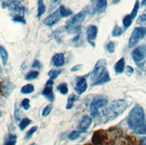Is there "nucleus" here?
<instances>
[{
  "label": "nucleus",
  "mask_w": 146,
  "mask_h": 145,
  "mask_svg": "<svg viewBox=\"0 0 146 145\" xmlns=\"http://www.w3.org/2000/svg\"><path fill=\"white\" fill-rule=\"evenodd\" d=\"M128 125L134 130L145 124V113L143 109L140 106L136 105L130 111L127 119Z\"/></svg>",
  "instance_id": "f257e3e1"
},
{
  "label": "nucleus",
  "mask_w": 146,
  "mask_h": 145,
  "mask_svg": "<svg viewBox=\"0 0 146 145\" xmlns=\"http://www.w3.org/2000/svg\"><path fill=\"white\" fill-rule=\"evenodd\" d=\"M86 17V12L85 11H81L79 13L76 14L72 18L68 21L66 23V29L69 33H77L81 30V25L82 23L84 21Z\"/></svg>",
  "instance_id": "f03ea898"
},
{
  "label": "nucleus",
  "mask_w": 146,
  "mask_h": 145,
  "mask_svg": "<svg viewBox=\"0 0 146 145\" xmlns=\"http://www.w3.org/2000/svg\"><path fill=\"white\" fill-rule=\"evenodd\" d=\"M108 103V100L104 96H96L91 101V116L96 117L99 114V109L106 107Z\"/></svg>",
  "instance_id": "7ed1b4c3"
},
{
  "label": "nucleus",
  "mask_w": 146,
  "mask_h": 145,
  "mask_svg": "<svg viewBox=\"0 0 146 145\" xmlns=\"http://www.w3.org/2000/svg\"><path fill=\"white\" fill-rule=\"evenodd\" d=\"M127 107V103L124 100H116L111 103L110 107L109 115H113V117H117L119 115H120L125 111Z\"/></svg>",
  "instance_id": "20e7f679"
},
{
  "label": "nucleus",
  "mask_w": 146,
  "mask_h": 145,
  "mask_svg": "<svg viewBox=\"0 0 146 145\" xmlns=\"http://www.w3.org/2000/svg\"><path fill=\"white\" fill-rule=\"evenodd\" d=\"M146 34V28L145 27H135L132 31L129 41V47L133 48L139 41L141 40L145 37Z\"/></svg>",
  "instance_id": "39448f33"
},
{
  "label": "nucleus",
  "mask_w": 146,
  "mask_h": 145,
  "mask_svg": "<svg viewBox=\"0 0 146 145\" xmlns=\"http://www.w3.org/2000/svg\"><path fill=\"white\" fill-rule=\"evenodd\" d=\"M107 62L105 59H100L99 61L96 63L95 67L94 68L93 72H91V79L92 81L95 83L100 76L107 71Z\"/></svg>",
  "instance_id": "423d86ee"
},
{
  "label": "nucleus",
  "mask_w": 146,
  "mask_h": 145,
  "mask_svg": "<svg viewBox=\"0 0 146 145\" xmlns=\"http://www.w3.org/2000/svg\"><path fill=\"white\" fill-rule=\"evenodd\" d=\"M132 57L133 61L138 65V66H142L145 63L146 59V46H140L139 47L134 49L132 52Z\"/></svg>",
  "instance_id": "0eeeda50"
},
{
  "label": "nucleus",
  "mask_w": 146,
  "mask_h": 145,
  "mask_svg": "<svg viewBox=\"0 0 146 145\" xmlns=\"http://www.w3.org/2000/svg\"><path fill=\"white\" fill-rule=\"evenodd\" d=\"M5 2L6 3V7L9 8L10 11L18 14V15H25V9L22 6V5L21 4L20 1H8Z\"/></svg>",
  "instance_id": "6e6552de"
},
{
  "label": "nucleus",
  "mask_w": 146,
  "mask_h": 145,
  "mask_svg": "<svg viewBox=\"0 0 146 145\" xmlns=\"http://www.w3.org/2000/svg\"><path fill=\"white\" fill-rule=\"evenodd\" d=\"M62 18L60 15V12H59V9L56 10V11L53 12L52 14H51L50 15H49L47 18H46L44 20H43V23L45 25H47V26H53L54 24H56L58 21H60V19Z\"/></svg>",
  "instance_id": "1a4fd4ad"
},
{
  "label": "nucleus",
  "mask_w": 146,
  "mask_h": 145,
  "mask_svg": "<svg viewBox=\"0 0 146 145\" xmlns=\"http://www.w3.org/2000/svg\"><path fill=\"white\" fill-rule=\"evenodd\" d=\"M52 85H53V81L50 79L46 82L45 87L42 92V94L51 102L54 100V94L52 92Z\"/></svg>",
  "instance_id": "9d476101"
},
{
  "label": "nucleus",
  "mask_w": 146,
  "mask_h": 145,
  "mask_svg": "<svg viewBox=\"0 0 146 145\" xmlns=\"http://www.w3.org/2000/svg\"><path fill=\"white\" fill-rule=\"evenodd\" d=\"M98 27L94 25H89L87 28V37H88V41L91 43V45L94 46V41L97 38L98 36Z\"/></svg>",
  "instance_id": "9b49d317"
},
{
  "label": "nucleus",
  "mask_w": 146,
  "mask_h": 145,
  "mask_svg": "<svg viewBox=\"0 0 146 145\" xmlns=\"http://www.w3.org/2000/svg\"><path fill=\"white\" fill-rule=\"evenodd\" d=\"M91 122H92V119H91V116H83V118L82 119V121H81V122H80L79 125H78L79 131H81L82 132H86L87 130L88 129V128L90 127Z\"/></svg>",
  "instance_id": "f8f14e48"
},
{
  "label": "nucleus",
  "mask_w": 146,
  "mask_h": 145,
  "mask_svg": "<svg viewBox=\"0 0 146 145\" xmlns=\"http://www.w3.org/2000/svg\"><path fill=\"white\" fill-rule=\"evenodd\" d=\"M87 88H88V84L86 79L84 77H81L76 84L75 91L77 92L78 94H82L86 91Z\"/></svg>",
  "instance_id": "ddd939ff"
},
{
  "label": "nucleus",
  "mask_w": 146,
  "mask_h": 145,
  "mask_svg": "<svg viewBox=\"0 0 146 145\" xmlns=\"http://www.w3.org/2000/svg\"><path fill=\"white\" fill-rule=\"evenodd\" d=\"M53 66L56 67H60L65 64V56L63 53H57L54 55L52 59Z\"/></svg>",
  "instance_id": "4468645a"
},
{
  "label": "nucleus",
  "mask_w": 146,
  "mask_h": 145,
  "mask_svg": "<svg viewBox=\"0 0 146 145\" xmlns=\"http://www.w3.org/2000/svg\"><path fill=\"white\" fill-rule=\"evenodd\" d=\"M104 133L101 132V131H98L94 133L93 137H92V142L94 144L100 145L104 142Z\"/></svg>",
  "instance_id": "2eb2a0df"
},
{
  "label": "nucleus",
  "mask_w": 146,
  "mask_h": 145,
  "mask_svg": "<svg viewBox=\"0 0 146 145\" xmlns=\"http://www.w3.org/2000/svg\"><path fill=\"white\" fill-rule=\"evenodd\" d=\"M125 68V60L123 58L119 60L114 66V70L116 74H122Z\"/></svg>",
  "instance_id": "dca6fc26"
},
{
  "label": "nucleus",
  "mask_w": 146,
  "mask_h": 145,
  "mask_svg": "<svg viewBox=\"0 0 146 145\" xmlns=\"http://www.w3.org/2000/svg\"><path fill=\"white\" fill-rule=\"evenodd\" d=\"M107 7V2L106 0H99L97 2L96 5V11L98 13L104 12Z\"/></svg>",
  "instance_id": "f3484780"
},
{
  "label": "nucleus",
  "mask_w": 146,
  "mask_h": 145,
  "mask_svg": "<svg viewBox=\"0 0 146 145\" xmlns=\"http://www.w3.org/2000/svg\"><path fill=\"white\" fill-rule=\"evenodd\" d=\"M110 81V75L107 70L105 72L104 74H103L99 79L94 84V85H100V84H103L107 83V82H109Z\"/></svg>",
  "instance_id": "a211bd4d"
},
{
  "label": "nucleus",
  "mask_w": 146,
  "mask_h": 145,
  "mask_svg": "<svg viewBox=\"0 0 146 145\" xmlns=\"http://www.w3.org/2000/svg\"><path fill=\"white\" fill-rule=\"evenodd\" d=\"M0 56H1V59H2L3 65L6 66L7 62H8V59H9V54H8V52L6 51V50L2 46H0Z\"/></svg>",
  "instance_id": "6ab92c4d"
},
{
  "label": "nucleus",
  "mask_w": 146,
  "mask_h": 145,
  "mask_svg": "<svg viewBox=\"0 0 146 145\" xmlns=\"http://www.w3.org/2000/svg\"><path fill=\"white\" fill-rule=\"evenodd\" d=\"M37 6H38V9H37V18H40L43 14L45 13L46 6L44 5V2L42 0H39L37 2Z\"/></svg>",
  "instance_id": "aec40b11"
},
{
  "label": "nucleus",
  "mask_w": 146,
  "mask_h": 145,
  "mask_svg": "<svg viewBox=\"0 0 146 145\" xmlns=\"http://www.w3.org/2000/svg\"><path fill=\"white\" fill-rule=\"evenodd\" d=\"M16 141H17V136L15 134H9L5 138L4 145H15Z\"/></svg>",
  "instance_id": "412c9836"
},
{
  "label": "nucleus",
  "mask_w": 146,
  "mask_h": 145,
  "mask_svg": "<svg viewBox=\"0 0 146 145\" xmlns=\"http://www.w3.org/2000/svg\"><path fill=\"white\" fill-rule=\"evenodd\" d=\"M59 11L62 18H66V17H68V16L72 15V11H71L70 9L66 8L64 5H61V6L59 7Z\"/></svg>",
  "instance_id": "4be33fe9"
},
{
  "label": "nucleus",
  "mask_w": 146,
  "mask_h": 145,
  "mask_svg": "<svg viewBox=\"0 0 146 145\" xmlns=\"http://www.w3.org/2000/svg\"><path fill=\"white\" fill-rule=\"evenodd\" d=\"M132 20H133V18H132V16L131 15H125L123 19V24L125 28H128V27H129L132 24Z\"/></svg>",
  "instance_id": "5701e85b"
},
{
  "label": "nucleus",
  "mask_w": 146,
  "mask_h": 145,
  "mask_svg": "<svg viewBox=\"0 0 146 145\" xmlns=\"http://www.w3.org/2000/svg\"><path fill=\"white\" fill-rule=\"evenodd\" d=\"M21 93L24 94H29V93H32L34 91V87L32 84H27L21 88Z\"/></svg>",
  "instance_id": "b1692460"
},
{
  "label": "nucleus",
  "mask_w": 146,
  "mask_h": 145,
  "mask_svg": "<svg viewBox=\"0 0 146 145\" xmlns=\"http://www.w3.org/2000/svg\"><path fill=\"white\" fill-rule=\"evenodd\" d=\"M76 99H77V97H76V96L75 94H72V95L68 97V102H67V104H66V109H71L72 108Z\"/></svg>",
  "instance_id": "393cba45"
},
{
  "label": "nucleus",
  "mask_w": 146,
  "mask_h": 145,
  "mask_svg": "<svg viewBox=\"0 0 146 145\" xmlns=\"http://www.w3.org/2000/svg\"><path fill=\"white\" fill-rule=\"evenodd\" d=\"M57 90L59 91V93H61L63 95H66L68 93V85L66 83H62L57 87Z\"/></svg>",
  "instance_id": "a878e982"
},
{
  "label": "nucleus",
  "mask_w": 146,
  "mask_h": 145,
  "mask_svg": "<svg viewBox=\"0 0 146 145\" xmlns=\"http://www.w3.org/2000/svg\"><path fill=\"white\" fill-rule=\"evenodd\" d=\"M31 123V121L29 119H23L22 120H21V122H20V124H19V128H20V129L21 130V131H23V130H25V128H27V126H28Z\"/></svg>",
  "instance_id": "bb28decb"
},
{
  "label": "nucleus",
  "mask_w": 146,
  "mask_h": 145,
  "mask_svg": "<svg viewBox=\"0 0 146 145\" xmlns=\"http://www.w3.org/2000/svg\"><path fill=\"white\" fill-rule=\"evenodd\" d=\"M39 76V72L37 71H31L26 76V80L27 81H32V80L36 79Z\"/></svg>",
  "instance_id": "cd10ccee"
},
{
  "label": "nucleus",
  "mask_w": 146,
  "mask_h": 145,
  "mask_svg": "<svg viewBox=\"0 0 146 145\" xmlns=\"http://www.w3.org/2000/svg\"><path fill=\"white\" fill-rule=\"evenodd\" d=\"M123 33V30L120 27H119L118 25L116 24L114 27L113 30L112 32V36L113 37H117V36H119L122 35V34Z\"/></svg>",
  "instance_id": "c85d7f7f"
},
{
  "label": "nucleus",
  "mask_w": 146,
  "mask_h": 145,
  "mask_svg": "<svg viewBox=\"0 0 146 145\" xmlns=\"http://www.w3.org/2000/svg\"><path fill=\"white\" fill-rule=\"evenodd\" d=\"M61 74V71L60 70H50L48 73V75L50 77V79L51 80H53L54 79H56L57 77L59 76V75Z\"/></svg>",
  "instance_id": "c756f323"
},
{
  "label": "nucleus",
  "mask_w": 146,
  "mask_h": 145,
  "mask_svg": "<svg viewBox=\"0 0 146 145\" xmlns=\"http://www.w3.org/2000/svg\"><path fill=\"white\" fill-rule=\"evenodd\" d=\"M82 133V132L81 131H74V132H72L69 134V135H68V139L70 141H75L78 137H80Z\"/></svg>",
  "instance_id": "7c9ffc66"
},
{
  "label": "nucleus",
  "mask_w": 146,
  "mask_h": 145,
  "mask_svg": "<svg viewBox=\"0 0 146 145\" xmlns=\"http://www.w3.org/2000/svg\"><path fill=\"white\" fill-rule=\"evenodd\" d=\"M133 132L135 134H146V125H142L141 126H139V128H137L133 130Z\"/></svg>",
  "instance_id": "2f4dec72"
},
{
  "label": "nucleus",
  "mask_w": 146,
  "mask_h": 145,
  "mask_svg": "<svg viewBox=\"0 0 146 145\" xmlns=\"http://www.w3.org/2000/svg\"><path fill=\"white\" fill-rule=\"evenodd\" d=\"M139 9V1H136L134 5V8H133V9H132V13L130 14V15H131V16H132V18H133V19H134V18L136 17V15H137V13H138Z\"/></svg>",
  "instance_id": "473e14b6"
},
{
  "label": "nucleus",
  "mask_w": 146,
  "mask_h": 145,
  "mask_svg": "<svg viewBox=\"0 0 146 145\" xmlns=\"http://www.w3.org/2000/svg\"><path fill=\"white\" fill-rule=\"evenodd\" d=\"M52 105L51 104L47 105V106L43 109V112H42V116H44V117L49 116V115L50 114V113H51V111H52Z\"/></svg>",
  "instance_id": "72a5a7b5"
},
{
  "label": "nucleus",
  "mask_w": 146,
  "mask_h": 145,
  "mask_svg": "<svg viewBox=\"0 0 146 145\" xmlns=\"http://www.w3.org/2000/svg\"><path fill=\"white\" fill-rule=\"evenodd\" d=\"M36 130H37V127L36 126H34V127H32L31 128L30 130L27 131V132L26 133V136H25V138L26 139H30L33 136V134L36 132Z\"/></svg>",
  "instance_id": "f704fd0d"
},
{
  "label": "nucleus",
  "mask_w": 146,
  "mask_h": 145,
  "mask_svg": "<svg viewBox=\"0 0 146 145\" xmlns=\"http://www.w3.org/2000/svg\"><path fill=\"white\" fill-rule=\"evenodd\" d=\"M12 20H13L15 22L21 23V24H26V21H25L24 16L18 15H17L14 16L13 18H12Z\"/></svg>",
  "instance_id": "c9c22d12"
},
{
  "label": "nucleus",
  "mask_w": 146,
  "mask_h": 145,
  "mask_svg": "<svg viewBox=\"0 0 146 145\" xmlns=\"http://www.w3.org/2000/svg\"><path fill=\"white\" fill-rule=\"evenodd\" d=\"M21 107L24 109L25 110H27V109H29L30 108V100L29 99H27V98H25L24 100H22V102H21Z\"/></svg>",
  "instance_id": "e433bc0d"
},
{
  "label": "nucleus",
  "mask_w": 146,
  "mask_h": 145,
  "mask_svg": "<svg viewBox=\"0 0 146 145\" xmlns=\"http://www.w3.org/2000/svg\"><path fill=\"white\" fill-rule=\"evenodd\" d=\"M107 50L110 53H113L115 50V43L113 42H110L107 45Z\"/></svg>",
  "instance_id": "4c0bfd02"
},
{
  "label": "nucleus",
  "mask_w": 146,
  "mask_h": 145,
  "mask_svg": "<svg viewBox=\"0 0 146 145\" xmlns=\"http://www.w3.org/2000/svg\"><path fill=\"white\" fill-rule=\"evenodd\" d=\"M19 113H21L19 107H15V117L16 122H18V121H20V115H19Z\"/></svg>",
  "instance_id": "58836bf2"
},
{
  "label": "nucleus",
  "mask_w": 146,
  "mask_h": 145,
  "mask_svg": "<svg viewBox=\"0 0 146 145\" xmlns=\"http://www.w3.org/2000/svg\"><path fill=\"white\" fill-rule=\"evenodd\" d=\"M146 22V14H143L139 16V18L137 20V23L138 24H141V23Z\"/></svg>",
  "instance_id": "ea45409f"
},
{
  "label": "nucleus",
  "mask_w": 146,
  "mask_h": 145,
  "mask_svg": "<svg viewBox=\"0 0 146 145\" xmlns=\"http://www.w3.org/2000/svg\"><path fill=\"white\" fill-rule=\"evenodd\" d=\"M32 67L33 68H41V64L40 62L38 61V60H35L34 62V63L32 65Z\"/></svg>",
  "instance_id": "a19ab883"
},
{
  "label": "nucleus",
  "mask_w": 146,
  "mask_h": 145,
  "mask_svg": "<svg viewBox=\"0 0 146 145\" xmlns=\"http://www.w3.org/2000/svg\"><path fill=\"white\" fill-rule=\"evenodd\" d=\"M125 69H126V72H127V74L129 75H131L132 74V73H133V68H132V67H131V66H126V68H125Z\"/></svg>",
  "instance_id": "79ce46f5"
},
{
  "label": "nucleus",
  "mask_w": 146,
  "mask_h": 145,
  "mask_svg": "<svg viewBox=\"0 0 146 145\" xmlns=\"http://www.w3.org/2000/svg\"><path fill=\"white\" fill-rule=\"evenodd\" d=\"M81 67H82V66H78H78H75V67H73V68L71 69V71H72V72H76V71L78 70Z\"/></svg>",
  "instance_id": "37998d69"
},
{
  "label": "nucleus",
  "mask_w": 146,
  "mask_h": 145,
  "mask_svg": "<svg viewBox=\"0 0 146 145\" xmlns=\"http://www.w3.org/2000/svg\"><path fill=\"white\" fill-rule=\"evenodd\" d=\"M141 145H146V138H143L141 141Z\"/></svg>",
  "instance_id": "c03bdc74"
},
{
  "label": "nucleus",
  "mask_w": 146,
  "mask_h": 145,
  "mask_svg": "<svg viewBox=\"0 0 146 145\" xmlns=\"http://www.w3.org/2000/svg\"><path fill=\"white\" fill-rule=\"evenodd\" d=\"M141 5H144L146 6V1H143V2H141Z\"/></svg>",
  "instance_id": "a18cd8bd"
},
{
  "label": "nucleus",
  "mask_w": 146,
  "mask_h": 145,
  "mask_svg": "<svg viewBox=\"0 0 146 145\" xmlns=\"http://www.w3.org/2000/svg\"><path fill=\"white\" fill-rule=\"evenodd\" d=\"M31 145H36V144L33 143V144H31Z\"/></svg>",
  "instance_id": "49530a36"
},
{
  "label": "nucleus",
  "mask_w": 146,
  "mask_h": 145,
  "mask_svg": "<svg viewBox=\"0 0 146 145\" xmlns=\"http://www.w3.org/2000/svg\"><path fill=\"white\" fill-rule=\"evenodd\" d=\"M145 74H146V70H145Z\"/></svg>",
  "instance_id": "de8ad7c7"
}]
</instances>
